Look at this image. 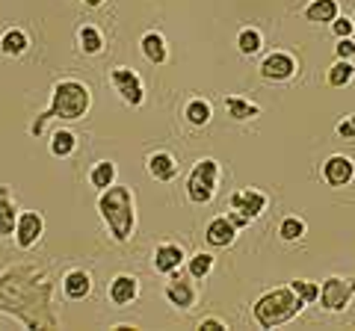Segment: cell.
Segmentation results:
<instances>
[{"label": "cell", "instance_id": "cell-1", "mask_svg": "<svg viewBox=\"0 0 355 331\" xmlns=\"http://www.w3.org/2000/svg\"><path fill=\"white\" fill-rule=\"evenodd\" d=\"M0 311L27 328H57L51 275L33 263H18L0 272Z\"/></svg>", "mask_w": 355, "mask_h": 331}, {"label": "cell", "instance_id": "cell-2", "mask_svg": "<svg viewBox=\"0 0 355 331\" xmlns=\"http://www.w3.org/2000/svg\"><path fill=\"white\" fill-rule=\"evenodd\" d=\"M92 107V89L83 83V80H74V77H65V80L53 83V92H51V104L42 109V113L33 118L30 125V136L39 139L48 127V121L60 118V121H77L89 113Z\"/></svg>", "mask_w": 355, "mask_h": 331}, {"label": "cell", "instance_id": "cell-3", "mask_svg": "<svg viewBox=\"0 0 355 331\" xmlns=\"http://www.w3.org/2000/svg\"><path fill=\"white\" fill-rule=\"evenodd\" d=\"M98 216L116 242H130L137 231V195L130 186H107L98 193Z\"/></svg>", "mask_w": 355, "mask_h": 331}, {"label": "cell", "instance_id": "cell-4", "mask_svg": "<svg viewBox=\"0 0 355 331\" xmlns=\"http://www.w3.org/2000/svg\"><path fill=\"white\" fill-rule=\"evenodd\" d=\"M302 311H305V302L299 299V293L291 284H284V287H275V290L263 293L254 302L252 316L261 328H279L284 323H291V319H296Z\"/></svg>", "mask_w": 355, "mask_h": 331}, {"label": "cell", "instance_id": "cell-5", "mask_svg": "<svg viewBox=\"0 0 355 331\" xmlns=\"http://www.w3.org/2000/svg\"><path fill=\"white\" fill-rule=\"evenodd\" d=\"M219 178H222L219 160L202 157L193 166L190 178H187V198H190L193 204H210V202H214V195H216Z\"/></svg>", "mask_w": 355, "mask_h": 331}, {"label": "cell", "instance_id": "cell-6", "mask_svg": "<svg viewBox=\"0 0 355 331\" xmlns=\"http://www.w3.org/2000/svg\"><path fill=\"white\" fill-rule=\"evenodd\" d=\"M355 299V278H340V275H329L320 284V307L329 314H343Z\"/></svg>", "mask_w": 355, "mask_h": 331}, {"label": "cell", "instance_id": "cell-7", "mask_svg": "<svg viewBox=\"0 0 355 331\" xmlns=\"http://www.w3.org/2000/svg\"><path fill=\"white\" fill-rule=\"evenodd\" d=\"M110 86H113V92L128 107H142L146 104V86H142V77L133 69H128V65H116V69L110 71Z\"/></svg>", "mask_w": 355, "mask_h": 331}, {"label": "cell", "instance_id": "cell-8", "mask_svg": "<svg viewBox=\"0 0 355 331\" xmlns=\"http://www.w3.org/2000/svg\"><path fill=\"white\" fill-rule=\"evenodd\" d=\"M261 77L263 80H270V83H284V80H293L296 71H299V62L293 53H287V51H272V53H266V57L261 60Z\"/></svg>", "mask_w": 355, "mask_h": 331}, {"label": "cell", "instance_id": "cell-9", "mask_svg": "<svg viewBox=\"0 0 355 331\" xmlns=\"http://www.w3.org/2000/svg\"><path fill=\"white\" fill-rule=\"evenodd\" d=\"M266 204H270L266 193L254 190V186H246V190L231 193V198H228V211L240 213L243 219H249V222H254V219H261V216H263Z\"/></svg>", "mask_w": 355, "mask_h": 331}, {"label": "cell", "instance_id": "cell-10", "mask_svg": "<svg viewBox=\"0 0 355 331\" xmlns=\"http://www.w3.org/2000/svg\"><path fill=\"white\" fill-rule=\"evenodd\" d=\"M44 234V219L39 211H24V213H18V222H15V246L21 251H30V249H36L39 246V240Z\"/></svg>", "mask_w": 355, "mask_h": 331}, {"label": "cell", "instance_id": "cell-11", "mask_svg": "<svg viewBox=\"0 0 355 331\" xmlns=\"http://www.w3.org/2000/svg\"><path fill=\"white\" fill-rule=\"evenodd\" d=\"M163 296H166V302H169L172 307H178V311H190V307L196 305V299H198L193 275L190 278H181L178 272L169 275V281H166V287H163Z\"/></svg>", "mask_w": 355, "mask_h": 331}, {"label": "cell", "instance_id": "cell-12", "mask_svg": "<svg viewBox=\"0 0 355 331\" xmlns=\"http://www.w3.org/2000/svg\"><path fill=\"white\" fill-rule=\"evenodd\" d=\"M184 260H187V251H184V246H178V242H160V246H154V255H151L154 272L175 275V272H181Z\"/></svg>", "mask_w": 355, "mask_h": 331}, {"label": "cell", "instance_id": "cell-13", "mask_svg": "<svg viewBox=\"0 0 355 331\" xmlns=\"http://www.w3.org/2000/svg\"><path fill=\"white\" fill-rule=\"evenodd\" d=\"M352 178H355V160L347 157V154H331V157L323 163V181L331 186V190L349 186Z\"/></svg>", "mask_w": 355, "mask_h": 331}, {"label": "cell", "instance_id": "cell-14", "mask_svg": "<svg viewBox=\"0 0 355 331\" xmlns=\"http://www.w3.org/2000/svg\"><path fill=\"white\" fill-rule=\"evenodd\" d=\"M237 240V225L228 216H214L205 228V242L210 249H228Z\"/></svg>", "mask_w": 355, "mask_h": 331}, {"label": "cell", "instance_id": "cell-15", "mask_svg": "<svg viewBox=\"0 0 355 331\" xmlns=\"http://www.w3.org/2000/svg\"><path fill=\"white\" fill-rule=\"evenodd\" d=\"M107 296H110V302L119 305V307L130 305L139 296V278H137V275H128V272H119L116 278L110 281Z\"/></svg>", "mask_w": 355, "mask_h": 331}, {"label": "cell", "instance_id": "cell-16", "mask_svg": "<svg viewBox=\"0 0 355 331\" xmlns=\"http://www.w3.org/2000/svg\"><path fill=\"white\" fill-rule=\"evenodd\" d=\"M146 169L154 181H160V184H169L178 178V160L172 157L169 151H154L146 157Z\"/></svg>", "mask_w": 355, "mask_h": 331}, {"label": "cell", "instance_id": "cell-17", "mask_svg": "<svg viewBox=\"0 0 355 331\" xmlns=\"http://www.w3.org/2000/svg\"><path fill=\"white\" fill-rule=\"evenodd\" d=\"M62 293H65V299H71V302L86 299V296L92 293V275H89L86 269L65 272L62 275Z\"/></svg>", "mask_w": 355, "mask_h": 331}, {"label": "cell", "instance_id": "cell-18", "mask_svg": "<svg viewBox=\"0 0 355 331\" xmlns=\"http://www.w3.org/2000/svg\"><path fill=\"white\" fill-rule=\"evenodd\" d=\"M139 51L151 65H166L169 62V45H166V39L160 36L157 30H148L146 36L139 39Z\"/></svg>", "mask_w": 355, "mask_h": 331}, {"label": "cell", "instance_id": "cell-19", "mask_svg": "<svg viewBox=\"0 0 355 331\" xmlns=\"http://www.w3.org/2000/svg\"><path fill=\"white\" fill-rule=\"evenodd\" d=\"M340 15L338 0H308L302 9V18L311 21V24H331Z\"/></svg>", "mask_w": 355, "mask_h": 331}, {"label": "cell", "instance_id": "cell-20", "mask_svg": "<svg viewBox=\"0 0 355 331\" xmlns=\"http://www.w3.org/2000/svg\"><path fill=\"white\" fill-rule=\"evenodd\" d=\"M18 222V204L9 186H0V237H12Z\"/></svg>", "mask_w": 355, "mask_h": 331}, {"label": "cell", "instance_id": "cell-21", "mask_svg": "<svg viewBox=\"0 0 355 331\" xmlns=\"http://www.w3.org/2000/svg\"><path fill=\"white\" fill-rule=\"evenodd\" d=\"M27 48H30V36L21 27H12L0 36V53H3V57H12V60L24 57Z\"/></svg>", "mask_w": 355, "mask_h": 331}, {"label": "cell", "instance_id": "cell-22", "mask_svg": "<svg viewBox=\"0 0 355 331\" xmlns=\"http://www.w3.org/2000/svg\"><path fill=\"white\" fill-rule=\"evenodd\" d=\"M225 109H228V116L234 121H252V118L261 116V107L254 101H249V98H240V95H228L225 98Z\"/></svg>", "mask_w": 355, "mask_h": 331}, {"label": "cell", "instance_id": "cell-23", "mask_svg": "<svg viewBox=\"0 0 355 331\" xmlns=\"http://www.w3.org/2000/svg\"><path fill=\"white\" fill-rule=\"evenodd\" d=\"M89 184H92L98 193L107 190V186H113L116 184V163L113 160H98L92 169H89Z\"/></svg>", "mask_w": 355, "mask_h": 331}, {"label": "cell", "instance_id": "cell-24", "mask_svg": "<svg viewBox=\"0 0 355 331\" xmlns=\"http://www.w3.org/2000/svg\"><path fill=\"white\" fill-rule=\"evenodd\" d=\"M184 118L190 121L193 127H205V125H210V118H214V109H210L205 98H190L184 107Z\"/></svg>", "mask_w": 355, "mask_h": 331}, {"label": "cell", "instance_id": "cell-25", "mask_svg": "<svg viewBox=\"0 0 355 331\" xmlns=\"http://www.w3.org/2000/svg\"><path fill=\"white\" fill-rule=\"evenodd\" d=\"M352 80H355L352 60H335V65H331L329 74H326V83L331 86V89H343V86H349Z\"/></svg>", "mask_w": 355, "mask_h": 331}, {"label": "cell", "instance_id": "cell-26", "mask_svg": "<svg viewBox=\"0 0 355 331\" xmlns=\"http://www.w3.org/2000/svg\"><path fill=\"white\" fill-rule=\"evenodd\" d=\"M77 42H80V51L86 53V57H95V53L104 51V36L95 24H83L80 30H77Z\"/></svg>", "mask_w": 355, "mask_h": 331}, {"label": "cell", "instance_id": "cell-27", "mask_svg": "<svg viewBox=\"0 0 355 331\" xmlns=\"http://www.w3.org/2000/svg\"><path fill=\"white\" fill-rule=\"evenodd\" d=\"M214 255L210 251H196L193 258H187V275H193V281H205L214 272Z\"/></svg>", "mask_w": 355, "mask_h": 331}, {"label": "cell", "instance_id": "cell-28", "mask_svg": "<svg viewBox=\"0 0 355 331\" xmlns=\"http://www.w3.org/2000/svg\"><path fill=\"white\" fill-rule=\"evenodd\" d=\"M261 48H263V36L258 27H243L237 33V51L243 57H254V53H261Z\"/></svg>", "mask_w": 355, "mask_h": 331}, {"label": "cell", "instance_id": "cell-29", "mask_svg": "<svg viewBox=\"0 0 355 331\" xmlns=\"http://www.w3.org/2000/svg\"><path fill=\"white\" fill-rule=\"evenodd\" d=\"M51 154L53 157H71L74 148H77V136L71 134V130H57V134L51 136Z\"/></svg>", "mask_w": 355, "mask_h": 331}, {"label": "cell", "instance_id": "cell-30", "mask_svg": "<svg viewBox=\"0 0 355 331\" xmlns=\"http://www.w3.org/2000/svg\"><path fill=\"white\" fill-rule=\"evenodd\" d=\"M279 237L284 242H299L305 237V219H299V216H284L282 219V225H279Z\"/></svg>", "mask_w": 355, "mask_h": 331}, {"label": "cell", "instance_id": "cell-31", "mask_svg": "<svg viewBox=\"0 0 355 331\" xmlns=\"http://www.w3.org/2000/svg\"><path fill=\"white\" fill-rule=\"evenodd\" d=\"M291 287L299 293V299H302L305 305H314L320 299V284L317 281H308V278H293Z\"/></svg>", "mask_w": 355, "mask_h": 331}, {"label": "cell", "instance_id": "cell-32", "mask_svg": "<svg viewBox=\"0 0 355 331\" xmlns=\"http://www.w3.org/2000/svg\"><path fill=\"white\" fill-rule=\"evenodd\" d=\"M331 33H335V36L338 39H347V36H352V33H355V24H352V18H335V21H331Z\"/></svg>", "mask_w": 355, "mask_h": 331}, {"label": "cell", "instance_id": "cell-33", "mask_svg": "<svg viewBox=\"0 0 355 331\" xmlns=\"http://www.w3.org/2000/svg\"><path fill=\"white\" fill-rule=\"evenodd\" d=\"M335 57H338V60H352V57H355V39H352V36L338 39V45H335Z\"/></svg>", "mask_w": 355, "mask_h": 331}, {"label": "cell", "instance_id": "cell-34", "mask_svg": "<svg viewBox=\"0 0 355 331\" xmlns=\"http://www.w3.org/2000/svg\"><path fill=\"white\" fill-rule=\"evenodd\" d=\"M335 130H338L340 139H355V116H343Z\"/></svg>", "mask_w": 355, "mask_h": 331}, {"label": "cell", "instance_id": "cell-35", "mask_svg": "<svg viewBox=\"0 0 355 331\" xmlns=\"http://www.w3.org/2000/svg\"><path fill=\"white\" fill-rule=\"evenodd\" d=\"M198 328H202V331H225L228 325L222 323V319H216V316H205L202 323H198Z\"/></svg>", "mask_w": 355, "mask_h": 331}, {"label": "cell", "instance_id": "cell-36", "mask_svg": "<svg viewBox=\"0 0 355 331\" xmlns=\"http://www.w3.org/2000/svg\"><path fill=\"white\" fill-rule=\"evenodd\" d=\"M225 216H228V219H231V222H234V225H237V231H240V228H246V225H252V222H249V219H243V216H240V213H234V211H228Z\"/></svg>", "mask_w": 355, "mask_h": 331}, {"label": "cell", "instance_id": "cell-37", "mask_svg": "<svg viewBox=\"0 0 355 331\" xmlns=\"http://www.w3.org/2000/svg\"><path fill=\"white\" fill-rule=\"evenodd\" d=\"M80 3H86L89 9H98V6H104V3H107V0H80Z\"/></svg>", "mask_w": 355, "mask_h": 331}, {"label": "cell", "instance_id": "cell-38", "mask_svg": "<svg viewBox=\"0 0 355 331\" xmlns=\"http://www.w3.org/2000/svg\"><path fill=\"white\" fill-rule=\"evenodd\" d=\"M113 331H137V325H128V323H119V325H113Z\"/></svg>", "mask_w": 355, "mask_h": 331}, {"label": "cell", "instance_id": "cell-39", "mask_svg": "<svg viewBox=\"0 0 355 331\" xmlns=\"http://www.w3.org/2000/svg\"><path fill=\"white\" fill-rule=\"evenodd\" d=\"M352 24H355V15H352Z\"/></svg>", "mask_w": 355, "mask_h": 331}]
</instances>
